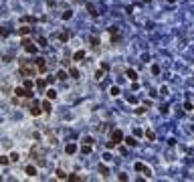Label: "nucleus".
I'll list each match as a JSON object with an SVG mask.
<instances>
[{
	"label": "nucleus",
	"mask_w": 194,
	"mask_h": 182,
	"mask_svg": "<svg viewBox=\"0 0 194 182\" xmlns=\"http://www.w3.org/2000/svg\"><path fill=\"white\" fill-rule=\"evenodd\" d=\"M65 152H67V154H75V152H77V144H67Z\"/></svg>",
	"instance_id": "6e6552de"
},
{
	"label": "nucleus",
	"mask_w": 194,
	"mask_h": 182,
	"mask_svg": "<svg viewBox=\"0 0 194 182\" xmlns=\"http://www.w3.org/2000/svg\"><path fill=\"white\" fill-rule=\"evenodd\" d=\"M67 77V73H65V71H59V73H57V79H65Z\"/></svg>",
	"instance_id": "5701e85b"
},
{
	"label": "nucleus",
	"mask_w": 194,
	"mask_h": 182,
	"mask_svg": "<svg viewBox=\"0 0 194 182\" xmlns=\"http://www.w3.org/2000/svg\"><path fill=\"white\" fill-rule=\"evenodd\" d=\"M125 144H127V146H136V144H138V142H136V140H134V138H125Z\"/></svg>",
	"instance_id": "6ab92c4d"
},
{
	"label": "nucleus",
	"mask_w": 194,
	"mask_h": 182,
	"mask_svg": "<svg viewBox=\"0 0 194 182\" xmlns=\"http://www.w3.org/2000/svg\"><path fill=\"white\" fill-rule=\"evenodd\" d=\"M91 45H93V47H97V45H99V39H95V37H93V39H91Z\"/></svg>",
	"instance_id": "c756f323"
},
{
	"label": "nucleus",
	"mask_w": 194,
	"mask_h": 182,
	"mask_svg": "<svg viewBox=\"0 0 194 182\" xmlns=\"http://www.w3.org/2000/svg\"><path fill=\"white\" fill-rule=\"evenodd\" d=\"M47 97H49V99H55V97H57V91H55V89H49V91H47Z\"/></svg>",
	"instance_id": "dca6fc26"
},
{
	"label": "nucleus",
	"mask_w": 194,
	"mask_h": 182,
	"mask_svg": "<svg viewBox=\"0 0 194 182\" xmlns=\"http://www.w3.org/2000/svg\"><path fill=\"white\" fill-rule=\"evenodd\" d=\"M0 34H2V37H8L10 30H8V28H0Z\"/></svg>",
	"instance_id": "412c9836"
},
{
	"label": "nucleus",
	"mask_w": 194,
	"mask_h": 182,
	"mask_svg": "<svg viewBox=\"0 0 194 182\" xmlns=\"http://www.w3.org/2000/svg\"><path fill=\"white\" fill-rule=\"evenodd\" d=\"M41 107H43V111H47V113H51V111H53V105H51V101H49V97L43 101V105H41Z\"/></svg>",
	"instance_id": "39448f33"
},
{
	"label": "nucleus",
	"mask_w": 194,
	"mask_h": 182,
	"mask_svg": "<svg viewBox=\"0 0 194 182\" xmlns=\"http://www.w3.org/2000/svg\"><path fill=\"white\" fill-rule=\"evenodd\" d=\"M59 39H61V41H67V39H69V34H67V32H63V34H59Z\"/></svg>",
	"instance_id": "c85d7f7f"
},
{
	"label": "nucleus",
	"mask_w": 194,
	"mask_h": 182,
	"mask_svg": "<svg viewBox=\"0 0 194 182\" xmlns=\"http://www.w3.org/2000/svg\"><path fill=\"white\" fill-rule=\"evenodd\" d=\"M85 59V53L83 51H77L75 55H73V61H83Z\"/></svg>",
	"instance_id": "9d476101"
},
{
	"label": "nucleus",
	"mask_w": 194,
	"mask_h": 182,
	"mask_svg": "<svg viewBox=\"0 0 194 182\" xmlns=\"http://www.w3.org/2000/svg\"><path fill=\"white\" fill-rule=\"evenodd\" d=\"M27 174L28 176H34V174H36V168H34V166H27Z\"/></svg>",
	"instance_id": "4468645a"
},
{
	"label": "nucleus",
	"mask_w": 194,
	"mask_h": 182,
	"mask_svg": "<svg viewBox=\"0 0 194 182\" xmlns=\"http://www.w3.org/2000/svg\"><path fill=\"white\" fill-rule=\"evenodd\" d=\"M47 83H49L47 79H38V81H36V87H38V89H45V87H47Z\"/></svg>",
	"instance_id": "9b49d317"
},
{
	"label": "nucleus",
	"mask_w": 194,
	"mask_h": 182,
	"mask_svg": "<svg viewBox=\"0 0 194 182\" xmlns=\"http://www.w3.org/2000/svg\"><path fill=\"white\" fill-rule=\"evenodd\" d=\"M27 53H32V55H34V53H36V47H34L32 43H28L27 45Z\"/></svg>",
	"instance_id": "2eb2a0df"
},
{
	"label": "nucleus",
	"mask_w": 194,
	"mask_h": 182,
	"mask_svg": "<svg viewBox=\"0 0 194 182\" xmlns=\"http://www.w3.org/2000/svg\"><path fill=\"white\" fill-rule=\"evenodd\" d=\"M71 18V12H63V20H69Z\"/></svg>",
	"instance_id": "cd10ccee"
},
{
	"label": "nucleus",
	"mask_w": 194,
	"mask_h": 182,
	"mask_svg": "<svg viewBox=\"0 0 194 182\" xmlns=\"http://www.w3.org/2000/svg\"><path fill=\"white\" fill-rule=\"evenodd\" d=\"M14 93H16V97H32V91L27 87H16Z\"/></svg>",
	"instance_id": "f03ea898"
},
{
	"label": "nucleus",
	"mask_w": 194,
	"mask_h": 182,
	"mask_svg": "<svg viewBox=\"0 0 194 182\" xmlns=\"http://www.w3.org/2000/svg\"><path fill=\"white\" fill-rule=\"evenodd\" d=\"M24 87H27V89H30V87H32V81H30V79H27V81H24Z\"/></svg>",
	"instance_id": "bb28decb"
},
{
	"label": "nucleus",
	"mask_w": 194,
	"mask_h": 182,
	"mask_svg": "<svg viewBox=\"0 0 194 182\" xmlns=\"http://www.w3.org/2000/svg\"><path fill=\"white\" fill-rule=\"evenodd\" d=\"M184 109H186V111H192V103H190V101H186V105H184Z\"/></svg>",
	"instance_id": "a878e982"
},
{
	"label": "nucleus",
	"mask_w": 194,
	"mask_h": 182,
	"mask_svg": "<svg viewBox=\"0 0 194 182\" xmlns=\"http://www.w3.org/2000/svg\"><path fill=\"white\" fill-rule=\"evenodd\" d=\"M81 152H83V154H89V152H91V144H85L83 148H81Z\"/></svg>",
	"instance_id": "f3484780"
},
{
	"label": "nucleus",
	"mask_w": 194,
	"mask_h": 182,
	"mask_svg": "<svg viewBox=\"0 0 194 182\" xmlns=\"http://www.w3.org/2000/svg\"><path fill=\"white\" fill-rule=\"evenodd\" d=\"M111 95H113V97H115V95H119V87H111V91H109Z\"/></svg>",
	"instance_id": "aec40b11"
},
{
	"label": "nucleus",
	"mask_w": 194,
	"mask_h": 182,
	"mask_svg": "<svg viewBox=\"0 0 194 182\" xmlns=\"http://www.w3.org/2000/svg\"><path fill=\"white\" fill-rule=\"evenodd\" d=\"M134 168H136V170H138V172H144V170H146V166H144V164H141V162H138V164H136V166H134Z\"/></svg>",
	"instance_id": "a211bd4d"
},
{
	"label": "nucleus",
	"mask_w": 194,
	"mask_h": 182,
	"mask_svg": "<svg viewBox=\"0 0 194 182\" xmlns=\"http://www.w3.org/2000/svg\"><path fill=\"white\" fill-rule=\"evenodd\" d=\"M69 75H71V77H73V79H79V71H77L75 67H71V71H69Z\"/></svg>",
	"instance_id": "ddd939ff"
},
{
	"label": "nucleus",
	"mask_w": 194,
	"mask_h": 182,
	"mask_svg": "<svg viewBox=\"0 0 194 182\" xmlns=\"http://www.w3.org/2000/svg\"><path fill=\"white\" fill-rule=\"evenodd\" d=\"M125 75L130 77V81H136V79H138V75H136V71H134V69H127V71H125Z\"/></svg>",
	"instance_id": "1a4fd4ad"
},
{
	"label": "nucleus",
	"mask_w": 194,
	"mask_h": 182,
	"mask_svg": "<svg viewBox=\"0 0 194 182\" xmlns=\"http://www.w3.org/2000/svg\"><path fill=\"white\" fill-rule=\"evenodd\" d=\"M36 65H38V71H41V73L47 71V63H45V59H36Z\"/></svg>",
	"instance_id": "423d86ee"
},
{
	"label": "nucleus",
	"mask_w": 194,
	"mask_h": 182,
	"mask_svg": "<svg viewBox=\"0 0 194 182\" xmlns=\"http://www.w3.org/2000/svg\"><path fill=\"white\" fill-rule=\"evenodd\" d=\"M168 2H170V4H174V2H176V0H168Z\"/></svg>",
	"instance_id": "2f4dec72"
},
{
	"label": "nucleus",
	"mask_w": 194,
	"mask_h": 182,
	"mask_svg": "<svg viewBox=\"0 0 194 182\" xmlns=\"http://www.w3.org/2000/svg\"><path fill=\"white\" fill-rule=\"evenodd\" d=\"M38 45H43V47H45V45H47V39H45V37H38Z\"/></svg>",
	"instance_id": "b1692460"
},
{
	"label": "nucleus",
	"mask_w": 194,
	"mask_h": 182,
	"mask_svg": "<svg viewBox=\"0 0 194 182\" xmlns=\"http://www.w3.org/2000/svg\"><path fill=\"white\" fill-rule=\"evenodd\" d=\"M121 140H123V134H121V131H119V130H115V131H113V134H111V142H113L115 146H117V144H119Z\"/></svg>",
	"instance_id": "7ed1b4c3"
},
{
	"label": "nucleus",
	"mask_w": 194,
	"mask_h": 182,
	"mask_svg": "<svg viewBox=\"0 0 194 182\" xmlns=\"http://www.w3.org/2000/svg\"><path fill=\"white\" fill-rule=\"evenodd\" d=\"M41 111H43V107H38L36 103L30 105V113H32V115H41Z\"/></svg>",
	"instance_id": "0eeeda50"
},
{
	"label": "nucleus",
	"mask_w": 194,
	"mask_h": 182,
	"mask_svg": "<svg viewBox=\"0 0 194 182\" xmlns=\"http://www.w3.org/2000/svg\"><path fill=\"white\" fill-rule=\"evenodd\" d=\"M152 73H154V75H158V73H160V67H158V65H154V67H152Z\"/></svg>",
	"instance_id": "393cba45"
},
{
	"label": "nucleus",
	"mask_w": 194,
	"mask_h": 182,
	"mask_svg": "<svg viewBox=\"0 0 194 182\" xmlns=\"http://www.w3.org/2000/svg\"><path fill=\"white\" fill-rule=\"evenodd\" d=\"M16 32H18L20 37H27V34H30V32H32V28H30V26H20Z\"/></svg>",
	"instance_id": "20e7f679"
},
{
	"label": "nucleus",
	"mask_w": 194,
	"mask_h": 182,
	"mask_svg": "<svg viewBox=\"0 0 194 182\" xmlns=\"http://www.w3.org/2000/svg\"><path fill=\"white\" fill-rule=\"evenodd\" d=\"M20 75H24V77H34V75H36V69L27 67V63H24V65H20Z\"/></svg>",
	"instance_id": "f257e3e1"
},
{
	"label": "nucleus",
	"mask_w": 194,
	"mask_h": 182,
	"mask_svg": "<svg viewBox=\"0 0 194 182\" xmlns=\"http://www.w3.org/2000/svg\"><path fill=\"white\" fill-rule=\"evenodd\" d=\"M55 174H57V178H59V180H67V178H69V176H67V174L63 172V170H57Z\"/></svg>",
	"instance_id": "f8f14e48"
},
{
	"label": "nucleus",
	"mask_w": 194,
	"mask_h": 182,
	"mask_svg": "<svg viewBox=\"0 0 194 182\" xmlns=\"http://www.w3.org/2000/svg\"><path fill=\"white\" fill-rule=\"evenodd\" d=\"M146 136H148V140H154L156 136H154V131H146Z\"/></svg>",
	"instance_id": "7c9ffc66"
},
{
	"label": "nucleus",
	"mask_w": 194,
	"mask_h": 182,
	"mask_svg": "<svg viewBox=\"0 0 194 182\" xmlns=\"http://www.w3.org/2000/svg\"><path fill=\"white\" fill-rule=\"evenodd\" d=\"M10 162V158H6V156H0V164H8Z\"/></svg>",
	"instance_id": "4be33fe9"
}]
</instances>
